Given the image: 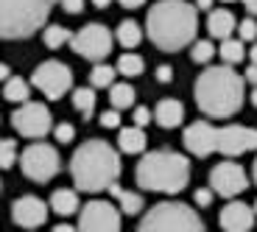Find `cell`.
I'll use <instances>...</instances> for the list:
<instances>
[{"instance_id": "obj_1", "label": "cell", "mask_w": 257, "mask_h": 232, "mask_svg": "<svg viewBox=\"0 0 257 232\" xmlns=\"http://www.w3.org/2000/svg\"><path fill=\"white\" fill-rule=\"evenodd\" d=\"M196 31H199V9L187 0H157L146 14L148 39L165 53L193 45Z\"/></svg>"}, {"instance_id": "obj_2", "label": "cell", "mask_w": 257, "mask_h": 232, "mask_svg": "<svg viewBox=\"0 0 257 232\" xmlns=\"http://www.w3.org/2000/svg\"><path fill=\"white\" fill-rule=\"evenodd\" d=\"M193 95L207 118H232L243 109L246 78L235 73L229 65L207 67L193 84Z\"/></svg>"}, {"instance_id": "obj_3", "label": "cell", "mask_w": 257, "mask_h": 232, "mask_svg": "<svg viewBox=\"0 0 257 232\" xmlns=\"http://www.w3.org/2000/svg\"><path fill=\"white\" fill-rule=\"evenodd\" d=\"M120 171V151L106 140H98V137L84 140L70 157L73 185H76V190H84V193L109 190V185L117 182Z\"/></svg>"}, {"instance_id": "obj_4", "label": "cell", "mask_w": 257, "mask_h": 232, "mask_svg": "<svg viewBox=\"0 0 257 232\" xmlns=\"http://www.w3.org/2000/svg\"><path fill=\"white\" fill-rule=\"evenodd\" d=\"M182 143L193 157H210V154L240 157L249 154V151H257V129L240 126V123L215 126L210 121H196L185 129Z\"/></svg>"}, {"instance_id": "obj_5", "label": "cell", "mask_w": 257, "mask_h": 232, "mask_svg": "<svg viewBox=\"0 0 257 232\" xmlns=\"http://www.w3.org/2000/svg\"><path fill=\"white\" fill-rule=\"evenodd\" d=\"M135 179L143 190L174 196L182 193L185 185L190 182V162H187L185 154H176V151H165V149L148 151L137 162Z\"/></svg>"}, {"instance_id": "obj_6", "label": "cell", "mask_w": 257, "mask_h": 232, "mask_svg": "<svg viewBox=\"0 0 257 232\" xmlns=\"http://www.w3.org/2000/svg\"><path fill=\"white\" fill-rule=\"evenodd\" d=\"M56 0H0V39H26L48 23Z\"/></svg>"}, {"instance_id": "obj_7", "label": "cell", "mask_w": 257, "mask_h": 232, "mask_svg": "<svg viewBox=\"0 0 257 232\" xmlns=\"http://www.w3.org/2000/svg\"><path fill=\"white\" fill-rule=\"evenodd\" d=\"M137 232H207L196 207L185 201H160L148 207V213L140 218Z\"/></svg>"}, {"instance_id": "obj_8", "label": "cell", "mask_w": 257, "mask_h": 232, "mask_svg": "<svg viewBox=\"0 0 257 232\" xmlns=\"http://www.w3.org/2000/svg\"><path fill=\"white\" fill-rule=\"evenodd\" d=\"M20 168H23V176L31 182H51L53 176L59 174V168H62V160H59V151L53 149L51 143H31L28 149L20 151Z\"/></svg>"}, {"instance_id": "obj_9", "label": "cell", "mask_w": 257, "mask_h": 232, "mask_svg": "<svg viewBox=\"0 0 257 232\" xmlns=\"http://www.w3.org/2000/svg\"><path fill=\"white\" fill-rule=\"evenodd\" d=\"M112 45H115V34L103 23H87L84 28H78L70 39V48L87 62H103V59L112 53Z\"/></svg>"}, {"instance_id": "obj_10", "label": "cell", "mask_w": 257, "mask_h": 232, "mask_svg": "<svg viewBox=\"0 0 257 232\" xmlns=\"http://www.w3.org/2000/svg\"><path fill=\"white\" fill-rule=\"evenodd\" d=\"M31 84L48 101H59L62 95H67L73 90V70L59 59H48L31 73Z\"/></svg>"}, {"instance_id": "obj_11", "label": "cell", "mask_w": 257, "mask_h": 232, "mask_svg": "<svg viewBox=\"0 0 257 232\" xmlns=\"http://www.w3.org/2000/svg\"><path fill=\"white\" fill-rule=\"evenodd\" d=\"M12 126H14L17 135L28 137V140H42V137L53 129L51 112H48L45 103H39V101L20 103L17 109H14V115H12Z\"/></svg>"}, {"instance_id": "obj_12", "label": "cell", "mask_w": 257, "mask_h": 232, "mask_svg": "<svg viewBox=\"0 0 257 232\" xmlns=\"http://www.w3.org/2000/svg\"><path fill=\"white\" fill-rule=\"evenodd\" d=\"M78 232H120V210L112 201L92 199L78 213Z\"/></svg>"}, {"instance_id": "obj_13", "label": "cell", "mask_w": 257, "mask_h": 232, "mask_svg": "<svg viewBox=\"0 0 257 232\" xmlns=\"http://www.w3.org/2000/svg\"><path fill=\"white\" fill-rule=\"evenodd\" d=\"M210 187L221 199H235L249 187V176L238 162H218L210 171Z\"/></svg>"}, {"instance_id": "obj_14", "label": "cell", "mask_w": 257, "mask_h": 232, "mask_svg": "<svg viewBox=\"0 0 257 232\" xmlns=\"http://www.w3.org/2000/svg\"><path fill=\"white\" fill-rule=\"evenodd\" d=\"M48 210L51 207L37 196H20L12 204V221L23 229H37L48 221Z\"/></svg>"}, {"instance_id": "obj_15", "label": "cell", "mask_w": 257, "mask_h": 232, "mask_svg": "<svg viewBox=\"0 0 257 232\" xmlns=\"http://www.w3.org/2000/svg\"><path fill=\"white\" fill-rule=\"evenodd\" d=\"M254 207L243 204V201H229V204L221 210L218 221H221V229L224 232H251L254 226Z\"/></svg>"}, {"instance_id": "obj_16", "label": "cell", "mask_w": 257, "mask_h": 232, "mask_svg": "<svg viewBox=\"0 0 257 232\" xmlns=\"http://www.w3.org/2000/svg\"><path fill=\"white\" fill-rule=\"evenodd\" d=\"M207 31H210L212 39H229L232 34L238 31V20H235V14L229 12V9H212L210 14H207Z\"/></svg>"}, {"instance_id": "obj_17", "label": "cell", "mask_w": 257, "mask_h": 232, "mask_svg": "<svg viewBox=\"0 0 257 232\" xmlns=\"http://www.w3.org/2000/svg\"><path fill=\"white\" fill-rule=\"evenodd\" d=\"M182 118H185V106H182L176 98H162L154 109V121L160 123L162 129H176L182 126Z\"/></svg>"}, {"instance_id": "obj_18", "label": "cell", "mask_w": 257, "mask_h": 232, "mask_svg": "<svg viewBox=\"0 0 257 232\" xmlns=\"http://www.w3.org/2000/svg\"><path fill=\"white\" fill-rule=\"evenodd\" d=\"M109 193L115 196L117 201V210H120L123 215H137L146 207V201H143L140 193H135V190H126V187H120L115 182V185H109Z\"/></svg>"}, {"instance_id": "obj_19", "label": "cell", "mask_w": 257, "mask_h": 232, "mask_svg": "<svg viewBox=\"0 0 257 232\" xmlns=\"http://www.w3.org/2000/svg\"><path fill=\"white\" fill-rule=\"evenodd\" d=\"M117 149L123 154H143L146 151V132L140 126H126L117 135Z\"/></svg>"}, {"instance_id": "obj_20", "label": "cell", "mask_w": 257, "mask_h": 232, "mask_svg": "<svg viewBox=\"0 0 257 232\" xmlns=\"http://www.w3.org/2000/svg\"><path fill=\"white\" fill-rule=\"evenodd\" d=\"M48 207H51L53 213H59V215H73L81 204H78V193H76V190H70V187H59V190H53V193H51Z\"/></svg>"}, {"instance_id": "obj_21", "label": "cell", "mask_w": 257, "mask_h": 232, "mask_svg": "<svg viewBox=\"0 0 257 232\" xmlns=\"http://www.w3.org/2000/svg\"><path fill=\"white\" fill-rule=\"evenodd\" d=\"M218 53H221V59H224V65H229V67L240 65V62L249 56V51H246V45H243V39H240V37L224 39L221 48H218Z\"/></svg>"}, {"instance_id": "obj_22", "label": "cell", "mask_w": 257, "mask_h": 232, "mask_svg": "<svg viewBox=\"0 0 257 232\" xmlns=\"http://www.w3.org/2000/svg\"><path fill=\"white\" fill-rule=\"evenodd\" d=\"M115 39L120 42L126 51H132V48H137L143 42V28H140V23L137 20H123L120 26H117V31H115Z\"/></svg>"}, {"instance_id": "obj_23", "label": "cell", "mask_w": 257, "mask_h": 232, "mask_svg": "<svg viewBox=\"0 0 257 232\" xmlns=\"http://www.w3.org/2000/svg\"><path fill=\"white\" fill-rule=\"evenodd\" d=\"M135 98H137V92H135V87L132 84H126V81H120V84H112L109 87V101H112V109H132L135 106Z\"/></svg>"}, {"instance_id": "obj_24", "label": "cell", "mask_w": 257, "mask_h": 232, "mask_svg": "<svg viewBox=\"0 0 257 232\" xmlns=\"http://www.w3.org/2000/svg\"><path fill=\"white\" fill-rule=\"evenodd\" d=\"M28 95H31V87H28L26 78L12 76L9 81H3V98L9 103H26V101H31Z\"/></svg>"}, {"instance_id": "obj_25", "label": "cell", "mask_w": 257, "mask_h": 232, "mask_svg": "<svg viewBox=\"0 0 257 232\" xmlns=\"http://www.w3.org/2000/svg\"><path fill=\"white\" fill-rule=\"evenodd\" d=\"M73 109L84 121H90L92 112H95V90L92 87H78V90H73Z\"/></svg>"}, {"instance_id": "obj_26", "label": "cell", "mask_w": 257, "mask_h": 232, "mask_svg": "<svg viewBox=\"0 0 257 232\" xmlns=\"http://www.w3.org/2000/svg\"><path fill=\"white\" fill-rule=\"evenodd\" d=\"M70 39H73V31L59 26V23H53V26H48L45 31H42V42H45V48H51V51H59L62 45H70Z\"/></svg>"}, {"instance_id": "obj_27", "label": "cell", "mask_w": 257, "mask_h": 232, "mask_svg": "<svg viewBox=\"0 0 257 232\" xmlns=\"http://www.w3.org/2000/svg\"><path fill=\"white\" fill-rule=\"evenodd\" d=\"M143 67H146L143 56H137V53H123V56L117 59L115 70L120 73V76H126V78H135V76H140V73H143Z\"/></svg>"}, {"instance_id": "obj_28", "label": "cell", "mask_w": 257, "mask_h": 232, "mask_svg": "<svg viewBox=\"0 0 257 232\" xmlns=\"http://www.w3.org/2000/svg\"><path fill=\"white\" fill-rule=\"evenodd\" d=\"M115 76H117L115 67L98 62V65L90 70V84L95 87V90H103V87H112V84H115Z\"/></svg>"}, {"instance_id": "obj_29", "label": "cell", "mask_w": 257, "mask_h": 232, "mask_svg": "<svg viewBox=\"0 0 257 232\" xmlns=\"http://www.w3.org/2000/svg\"><path fill=\"white\" fill-rule=\"evenodd\" d=\"M212 56H215V45H212V39H199V42H193L190 59L196 62V65H207Z\"/></svg>"}, {"instance_id": "obj_30", "label": "cell", "mask_w": 257, "mask_h": 232, "mask_svg": "<svg viewBox=\"0 0 257 232\" xmlns=\"http://www.w3.org/2000/svg\"><path fill=\"white\" fill-rule=\"evenodd\" d=\"M20 160V151H17V143L14 140H0V168L6 171V168H12L14 162Z\"/></svg>"}, {"instance_id": "obj_31", "label": "cell", "mask_w": 257, "mask_h": 232, "mask_svg": "<svg viewBox=\"0 0 257 232\" xmlns=\"http://www.w3.org/2000/svg\"><path fill=\"white\" fill-rule=\"evenodd\" d=\"M238 37L243 39V42H254V39H257V23H254V17L240 20V23H238Z\"/></svg>"}, {"instance_id": "obj_32", "label": "cell", "mask_w": 257, "mask_h": 232, "mask_svg": "<svg viewBox=\"0 0 257 232\" xmlns=\"http://www.w3.org/2000/svg\"><path fill=\"white\" fill-rule=\"evenodd\" d=\"M212 199H215L212 187H199V190L193 193V204H196V207H210Z\"/></svg>"}, {"instance_id": "obj_33", "label": "cell", "mask_w": 257, "mask_h": 232, "mask_svg": "<svg viewBox=\"0 0 257 232\" xmlns=\"http://www.w3.org/2000/svg\"><path fill=\"white\" fill-rule=\"evenodd\" d=\"M132 118H135V126H140V129H146L148 123L154 121V112L148 109V106H135V115H132Z\"/></svg>"}, {"instance_id": "obj_34", "label": "cell", "mask_w": 257, "mask_h": 232, "mask_svg": "<svg viewBox=\"0 0 257 232\" xmlns=\"http://www.w3.org/2000/svg\"><path fill=\"white\" fill-rule=\"evenodd\" d=\"M101 126H103V129H120V112H117V109L101 112Z\"/></svg>"}, {"instance_id": "obj_35", "label": "cell", "mask_w": 257, "mask_h": 232, "mask_svg": "<svg viewBox=\"0 0 257 232\" xmlns=\"http://www.w3.org/2000/svg\"><path fill=\"white\" fill-rule=\"evenodd\" d=\"M53 137H56L59 143H70L73 137H76V129H73L70 123H59V126H53Z\"/></svg>"}, {"instance_id": "obj_36", "label": "cell", "mask_w": 257, "mask_h": 232, "mask_svg": "<svg viewBox=\"0 0 257 232\" xmlns=\"http://www.w3.org/2000/svg\"><path fill=\"white\" fill-rule=\"evenodd\" d=\"M84 3H87V0H59V6H62L67 14H81Z\"/></svg>"}, {"instance_id": "obj_37", "label": "cell", "mask_w": 257, "mask_h": 232, "mask_svg": "<svg viewBox=\"0 0 257 232\" xmlns=\"http://www.w3.org/2000/svg\"><path fill=\"white\" fill-rule=\"evenodd\" d=\"M157 81H160V84H168V81H174V67H168V65H160V67H157Z\"/></svg>"}, {"instance_id": "obj_38", "label": "cell", "mask_w": 257, "mask_h": 232, "mask_svg": "<svg viewBox=\"0 0 257 232\" xmlns=\"http://www.w3.org/2000/svg\"><path fill=\"white\" fill-rule=\"evenodd\" d=\"M243 78H246V81L251 84V87H257V65H249V67H246Z\"/></svg>"}, {"instance_id": "obj_39", "label": "cell", "mask_w": 257, "mask_h": 232, "mask_svg": "<svg viewBox=\"0 0 257 232\" xmlns=\"http://www.w3.org/2000/svg\"><path fill=\"white\" fill-rule=\"evenodd\" d=\"M212 3H215V0H196L193 6L199 9V12H207V14H210V12H212Z\"/></svg>"}, {"instance_id": "obj_40", "label": "cell", "mask_w": 257, "mask_h": 232, "mask_svg": "<svg viewBox=\"0 0 257 232\" xmlns=\"http://www.w3.org/2000/svg\"><path fill=\"white\" fill-rule=\"evenodd\" d=\"M117 3H120V6H126V9H140L146 0H117Z\"/></svg>"}, {"instance_id": "obj_41", "label": "cell", "mask_w": 257, "mask_h": 232, "mask_svg": "<svg viewBox=\"0 0 257 232\" xmlns=\"http://www.w3.org/2000/svg\"><path fill=\"white\" fill-rule=\"evenodd\" d=\"M243 6H246V12H249L251 17H257V0H243Z\"/></svg>"}, {"instance_id": "obj_42", "label": "cell", "mask_w": 257, "mask_h": 232, "mask_svg": "<svg viewBox=\"0 0 257 232\" xmlns=\"http://www.w3.org/2000/svg\"><path fill=\"white\" fill-rule=\"evenodd\" d=\"M9 73H12V67H9V65H3V62H0V81H9V78H12V76H9Z\"/></svg>"}, {"instance_id": "obj_43", "label": "cell", "mask_w": 257, "mask_h": 232, "mask_svg": "<svg viewBox=\"0 0 257 232\" xmlns=\"http://www.w3.org/2000/svg\"><path fill=\"white\" fill-rule=\"evenodd\" d=\"M53 232H78V229L70 224H59V226H53Z\"/></svg>"}, {"instance_id": "obj_44", "label": "cell", "mask_w": 257, "mask_h": 232, "mask_svg": "<svg viewBox=\"0 0 257 232\" xmlns=\"http://www.w3.org/2000/svg\"><path fill=\"white\" fill-rule=\"evenodd\" d=\"M249 59H251V65H257V42L249 48Z\"/></svg>"}, {"instance_id": "obj_45", "label": "cell", "mask_w": 257, "mask_h": 232, "mask_svg": "<svg viewBox=\"0 0 257 232\" xmlns=\"http://www.w3.org/2000/svg\"><path fill=\"white\" fill-rule=\"evenodd\" d=\"M109 3H112V0H92V6H98V9H106Z\"/></svg>"}, {"instance_id": "obj_46", "label": "cell", "mask_w": 257, "mask_h": 232, "mask_svg": "<svg viewBox=\"0 0 257 232\" xmlns=\"http://www.w3.org/2000/svg\"><path fill=\"white\" fill-rule=\"evenodd\" d=\"M251 179H254V185H257V157H254V165H251Z\"/></svg>"}, {"instance_id": "obj_47", "label": "cell", "mask_w": 257, "mask_h": 232, "mask_svg": "<svg viewBox=\"0 0 257 232\" xmlns=\"http://www.w3.org/2000/svg\"><path fill=\"white\" fill-rule=\"evenodd\" d=\"M251 106H257V87H251Z\"/></svg>"}, {"instance_id": "obj_48", "label": "cell", "mask_w": 257, "mask_h": 232, "mask_svg": "<svg viewBox=\"0 0 257 232\" xmlns=\"http://www.w3.org/2000/svg\"><path fill=\"white\" fill-rule=\"evenodd\" d=\"M221 3H235V0H221Z\"/></svg>"}, {"instance_id": "obj_49", "label": "cell", "mask_w": 257, "mask_h": 232, "mask_svg": "<svg viewBox=\"0 0 257 232\" xmlns=\"http://www.w3.org/2000/svg\"><path fill=\"white\" fill-rule=\"evenodd\" d=\"M251 207H254V213H257V201H254V204H251Z\"/></svg>"}]
</instances>
